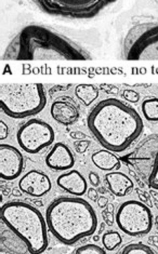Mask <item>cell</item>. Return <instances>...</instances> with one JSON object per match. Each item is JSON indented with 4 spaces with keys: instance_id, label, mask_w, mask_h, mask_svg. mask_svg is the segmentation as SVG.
<instances>
[{
    "instance_id": "obj_26",
    "label": "cell",
    "mask_w": 158,
    "mask_h": 254,
    "mask_svg": "<svg viewBox=\"0 0 158 254\" xmlns=\"http://www.w3.org/2000/svg\"><path fill=\"white\" fill-rule=\"evenodd\" d=\"M102 216L103 220H104V223L108 226H113L114 221H115V216H114V212H111L108 210H104L102 211Z\"/></svg>"
},
{
    "instance_id": "obj_28",
    "label": "cell",
    "mask_w": 158,
    "mask_h": 254,
    "mask_svg": "<svg viewBox=\"0 0 158 254\" xmlns=\"http://www.w3.org/2000/svg\"><path fill=\"white\" fill-rule=\"evenodd\" d=\"M8 133H9L8 126L1 120V122H0V140H1V142L7 138Z\"/></svg>"
},
{
    "instance_id": "obj_1",
    "label": "cell",
    "mask_w": 158,
    "mask_h": 254,
    "mask_svg": "<svg viewBox=\"0 0 158 254\" xmlns=\"http://www.w3.org/2000/svg\"><path fill=\"white\" fill-rule=\"evenodd\" d=\"M91 53L68 36L40 24L22 27L2 54L3 61H90Z\"/></svg>"
},
{
    "instance_id": "obj_3",
    "label": "cell",
    "mask_w": 158,
    "mask_h": 254,
    "mask_svg": "<svg viewBox=\"0 0 158 254\" xmlns=\"http://www.w3.org/2000/svg\"><path fill=\"white\" fill-rule=\"evenodd\" d=\"M46 222L53 237L65 246L91 237L98 228L93 207L81 197L53 199L46 211Z\"/></svg>"
},
{
    "instance_id": "obj_27",
    "label": "cell",
    "mask_w": 158,
    "mask_h": 254,
    "mask_svg": "<svg viewBox=\"0 0 158 254\" xmlns=\"http://www.w3.org/2000/svg\"><path fill=\"white\" fill-rule=\"evenodd\" d=\"M138 193H139V197H140V200H141V202H145V203H148V207H152V199H151V196H150V193L149 192H147V191H140V190H138Z\"/></svg>"
},
{
    "instance_id": "obj_14",
    "label": "cell",
    "mask_w": 158,
    "mask_h": 254,
    "mask_svg": "<svg viewBox=\"0 0 158 254\" xmlns=\"http://www.w3.org/2000/svg\"><path fill=\"white\" fill-rule=\"evenodd\" d=\"M50 114L57 123L66 127L74 125L80 116L77 105L68 96H62L54 101L50 108Z\"/></svg>"
},
{
    "instance_id": "obj_30",
    "label": "cell",
    "mask_w": 158,
    "mask_h": 254,
    "mask_svg": "<svg viewBox=\"0 0 158 254\" xmlns=\"http://www.w3.org/2000/svg\"><path fill=\"white\" fill-rule=\"evenodd\" d=\"M87 195H88L90 200H92V201H94V202L98 201V199L100 198V197H99V191L95 190L94 189H89V190H87Z\"/></svg>"
},
{
    "instance_id": "obj_23",
    "label": "cell",
    "mask_w": 158,
    "mask_h": 254,
    "mask_svg": "<svg viewBox=\"0 0 158 254\" xmlns=\"http://www.w3.org/2000/svg\"><path fill=\"white\" fill-rule=\"evenodd\" d=\"M74 254H106V251L100 246L88 244L79 247Z\"/></svg>"
},
{
    "instance_id": "obj_37",
    "label": "cell",
    "mask_w": 158,
    "mask_h": 254,
    "mask_svg": "<svg viewBox=\"0 0 158 254\" xmlns=\"http://www.w3.org/2000/svg\"><path fill=\"white\" fill-rule=\"evenodd\" d=\"M152 1H153V2L157 5V7H158V0H152Z\"/></svg>"
},
{
    "instance_id": "obj_24",
    "label": "cell",
    "mask_w": 158,
    "mask_h": 254,
    "mask_svg": "<svg viewBox=\"0 0 158 254\" xmlns=\"http://www.w3.org/2000/svg\"><path fill=\"white\" fill-rule=\"evenodd\" d=\"M123 98L130 103H138L140 101V94L137 91H135V90L127 89L124 90Z\"/></svg>"
},
{
    "instance_id": "obj_32",
    "label": "cell",
    "mask_w": 158,
    "mask_h": 254,
    "mask_svg": "<svg viewBox=\"0 0 158 254\" xmlns=\"http://www.w3.org/2000/svg\"><path fill=\"white\" fill-rule=\"evenodd\" d=\"M96 203H98V205L100 208H106L107 207V204H108V200H107V198L106 197H104V196H101L99 199H98V201H96Z\"/></svg>"
},
{
    "instance_id": "obj_12",
    "label": "cell",
    "mask_w": 158,
    "mask_h": 254,
    "mask_svg": "<svg viewBox=\"0 0 158 254\" xmlns=\"http://www.w3.org/2000/svg\"><path fill=\"white\" fill-rule=\"evenodd\" d=\"M19 189L29 197L40 198L51 190L52 183L46 173L38 170H30L21 178Z\"/></svg>"
},
{
    "instance_id": "obj_36",
    "label": "cell",
    "mask_w": 158,
    "mask_h": 254,
    "mask_svg": "<svg viewBox=\"0 0 158 254\" xmlns=\"http://www.w3.org/2000/svg\"><path fill=\"white\" fill-rule=\"evenodd\" d=\"M155 226H156V229L158 231V215L155 217Z\"/></svg>"
},
{
    "instance_id": "obj_4",
    "label": "cell",
    "mask_w": 158,
    "mask_h": 254,
    "mask_svg": "<svg viewBox=\"0 0 158 254\" xmlns=\"http://www.w3.org/2000/svg\"><path fill=\"white\" fill-rule=\"evenodd\" d=\"M0 223L26 241L30 254L44 253L49 246L46 219L32 204L20 200L5 202L0 209Z\"/></svg>"
},
{
    "instance_id": "obj_7",
    "label": "cell",
    "mask_w": 158,
    "mask_h": 254,
    "mask_svg": "<svg viewBox=\"0 0 158 254\" xmlns=\"http://www.w3.org/2000/svg\"><path fill=\"white\" fill-rule=\"evenodd\" d=\"M117 0H32L44 13L66 20H91Z\"/></svg>"
},
{
    "instance_id": "obj_13",
    "label": "cell",
    "mask_w": 158,
    "mask_h": 254,
    "mask_svg": "<svg viewBox=\"0 0 158 254\" xmlns=\"http://www.w3.org/2000/svg\"><path fill=\"white\" fill-rule=\"evenodd\" d=\"M46 165L48 168L54 171H66L75 165L74 154L68 145L58 142L53 145V147L46 156Z\"/></svg>"
},
{
    "instance_id": "obj_20",
    "label": "cell",
    "mask_w": 158,
    "mask_h": 254,
    "mask_svg": "<svg viewBox=\"0 0 158 254\" xmlns=\"http://www.w3.org/2000/svg\"><path fill=\"white\" fill-rule=\"evenodd\" d=\"M141 111L145 119L150 123H158V98L148 96L141 104Z\"/></svg>"
},
{
    "instance_id": "obj_34",
    "label": "cell",
    "mask_w": 158,
    "mask_h": 254,
    "mask_svg": "<svg viewBox=\"0 0 158 254\" xmlns=\"http://www.w3.org/2000/svg\"><path fill=\"white\" fill-rule=\"evenodd\" d=\"M106 210L111 211V212H114V205L112 203H108L107 207H106Z\"/></svg>"
},
{
    "instance_id": "obj_15",
    "label": "cell",
    "mask_w": 158,
    "mask_h": 254,
    "mask_svg": "<svg viewBox=\"0 0 158 254\" xmlns=\"http://www.w3.org/2000/svg\"><path fill=\"white\" fill-rule=\"evenodd\" d=\"M0 246L1 254H30L26 241L3 223H0Z\"/></svg>"
},
{
    "instance_id": "obj_9",
    "label": "cell",
    "mask_w": 158,
    "mask_h": 254,
    "mask_svg": "<svg viewBox=\"0 0 158 254\" xmlns=\"http://www.w3.org/2000/svg\"><path fill=\"white\" fill-rule=\"evenodd\" d=\"M115 221L121 232L130 237H142L153 228V214L150 207L138 200L121 203L115 215Z\"/></svg>"
},
{
    "instance_id": "obj_33",
    "label": "cell",
    "mask_w": 158,
    "mask_h": 254,
    "mask_svg": "<svg viewBox=\"0 0 158 254\" xmlns=\"http://www.w3.org/2000/svg\"><path fill=\"white\" fill-rule=\"evenodd\" d=\"M150 193H151L152 196H153V197L155 198V201H156V208L158 209V192H156V190H152Z\"/></svg>"
},
{
    "instance_id": "obj_31",
    "label": "cell",
    "mask_w": 158,
    "mask_h": 254,
    "mask_svg": "<svg viewBox=\"0 0 158 254\" xmlns=\"http://www.w3.org/2000/svg\"><path fill=\"white\" fill-rule=\"evenodd\" d=\"M71 136H72L73 138H75L76 141H79V140H84V138H86V134H84V133H82V132H78V131L72 132V133H71Z\"/></svg>"
},
{
    "instance_id": "obj_18",
    "label": "cell",
    "mask_w": 158,
    "mask_h": 254,
    "mask_svg": "<svg viewBox=\"0 0 158 254\" xmlns=\"http://www.w3.org/2000/svg\"><path fill=\"white\" fill-rule=\"evenodd\" d=\"M91 160L95 167H98L103 171L118 170L121 167V161L118 157L113 152H109L106 149L96 150L91 156Z\"/></svg>"
},
{
    "instance_id": "obj_2",
    "label": "cell",
    "mask_w": 158,
    "mask_h": 254,
    "mask_svg": "<svg viewBox=\"0 0 158 254\" xmlns=\"http://www.w3.org/2000/svg\"><path fill=\"white\" fill-rule=\"evenodd\" d=\"M88 128L101 146L113 153L128 149L143 132V120L135 108L118 99L99 102L88 116Z\"/></svg>"
},
{
    "instance_id": "obj_22",
    "label": "cell",
    "mask_w": 158,
    "mask_h": 254,
    "mask_svg": "<svg viewBox=\"0 0 158 254\" xmlns=\"http://www.w3.org/2000/svg\"><path fill=\"white\" fill-rule=\"evenodd\" d=\"M118 254H156V252L144 244L131 243L126 245Z\"/></svg>"
},
{
    "instance_id": "obj_21",
    "label": "cell",
    "mask_w": 158,
    "mask_h": 254,
    "mask_svg": "<svg viewBox=\"0 0 158 254\" xmlns=\"http://www.w3.org/2000/svg\"><path fill=\"white\" fill-rule=\"evenodd\" d=\"M123 243V238L119 233L115 231H108L104 233L102 237V244L107 251H114Z\"/></svg>"
},
{
    "instance_id": "obj_29",
    "label": "cell",
    "mask_w": 158,
    "mask_h": 254,
    "mask_svg": "<svg viewBox=\"0 0 158 254\" xmlns=\"http://www.w3.org/2000/svg\"><path fill=\"white\" fill-rule=\"evenodd\" d=\"M89 181H90V184L92 185L93 187H98L100 185V183H101L99 175L96 174L95 172H93V171L89 172Z\"/></svg>"
},
{
    "instance_id": "obj_25",
    "label": "cell",
    "mask_w": 158,
    "mask_h": 254,
    "mask_svg": "<svg viewBox=\"0 0 158 254\" xmlns=\"http://www.w3.org/2000/svg\"><path fill=\"white\" fill-rule=\"evenodd\" d=\"M89 146H90V141L88 140H79L74 143L75 150L78 154L86 153V150L89 148Z\"/></svg>"
},
{
    "instance_id": "obj_17",
    "label": "cell",
    "mask_w": 158,
    "mask_h": 254,
    "mask_svg": "<svg viewBox=\"0 0 158 254\" xmlns=\"http://www.w3.org/2000/svg\"><path fill=\"white\" fill-rule=\"evenodd\" d=\"M104 180L109 191L116 197H125L135 189L133 181L123 172H109Z\"/></svg>"
},
{
    "instance_id": "obj_19",
    "label": "cell",
    "mask_w": 158,
    "mask_h": 254,
    "mask_svg": "<svg viewBox=\"0 0 158 254\" xmlns=\"http://www.w3.org/2000/svg\"><path fill=\"white\" fill-rule=\"evenodd\" d=\"M75 95L84 106H90L99 98V88L94 84H78L75 89Z\"/></svg>"
},
{
    "instance_id": "obj_8",
    "label": "cell",
    "mask_w": 158,
    "mask_h": 254,
    "mask_svg": "<svg viewBox=\"0 0 158 254\" xmlns=\"http://www.w3.org/2000/svg\"><path fill=\"white\" fill-rule=\"evenodd\" d=\"M121 159L133 167L150 189L158 190V134L145 137Z\"/></svg>"
},
{
    "instance_id": "obj_6",
    "label": "cell",
    "mask_w": 158,
    "mask_h": 254,
    "mask_svg": "<svg viewBox=\"0 0 158 254\" xmlns=\"http://www.w3.org/2000/svg\"><path fill=\"white\" fill-rule=\"evenodd\" d=\"M126 61H158V22L132 25L123 40Z\"/></svg>"
},
{
    "instance_id": "obj_35",
    "label": "cell",
    "mask_w": 158,
    "mask_h": 254,
    "mask_svg": "<svg viewBox=\"0 0 158 254\" xmlns=\"http://www.w3.org/2000/svg\"><path fill=\"white\" fill-rule=\"evenodd\" d=\"M13 195H15V196H21V195H22V190L19 191V190H13Z\"/></svg>"
},
{
    "instance_id": "obj_10",
    "label": "cell",
    "mask_w": 158,
    "mask_h": 254,
    "mask_svg": "<svg viewBox=\"0 0 158 254\" xmlns=\"http://www.w3.org/2000/svg\"><path fill=\"white\" fill-rule=\"evenodd\" d=\"M56 138L52 127L40 119H29L24 123L16 133V141L27 154H38L49 147Z\"/></svg>"
},
{
    "instance_id": "obj_11",
    "label": "cell",
    "mask_w": 158,
    "mask_h": 254,
    "mask_svg": "<svg viewBox=\"0 0 158 254\" xmlns=\"http://www.w3.org/2000/svg\"><path fill=\"white\" fill-rule=\"evenodd\" d=\"M24 170V157L20 150L9 144L0 145V178L14 181Z\"/></svg>"
},
{
    "instance_id": "obj_5",
    "label": "cell",
    "mask_w": 158,
    "mask_h": 254,
    "mask_svg": "<svg viewBox=\"0 0 158 254\" xmlns=\"http://www.w3.org/2000/svg\"><path fill=\"white\" fill-rule=\"evenodd\" d=\"M47 104L41 83H1L0 108L7 116L23 119L39 114Z\"/></svg>"
},
{
    "instance_id": "obj_16",
    "label": "cell",
    "mask_w": 158,
    "mask_h": 254,
    "mask_svg": "<svg viewBox=\"0 0 158 254\" xmlns=\"http://www.w3.org/2000/svg\"><path fill=\"white\" fill-rule=\"evenodd\" d=\"M57 184L60 189L75 197H81L88 190L86 179L77 170H71L68 173L61 174L57 179Z\"/></svg>"
}]
</instances>
